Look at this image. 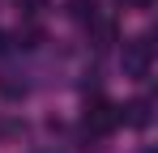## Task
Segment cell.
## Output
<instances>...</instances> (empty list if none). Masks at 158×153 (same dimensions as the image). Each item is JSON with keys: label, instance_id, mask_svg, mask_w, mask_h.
<instances>
[{"label": "cell", "instance_id": "obj_1", "mask_svg": "<svg viewBox=\"0 0 158 153\" xmlns=\"http://www.w3.org/2000/svg\"><path fill=\"white\" fill-rule=\"evenodd\" d=\"M120 124H124V119H120V106H115V102H107V98L85 102V132H90V140L111 136Z\"/></svg>", "mask_w": 158, "mask_h": 153}, {"label": "cell", "instance_id": "obj_2", "mask_svg": "<svg viewBox=\"0 0 158 153\" xmlns=\"http://www.w3.org/2000/svg\"><path fill=\"white\" fill-rule=\"evenodd\" d=\"M120 64H124V76L145 81L150 76V64H154V43L150 38H128L124 51H120Z\"/></svg>", "mask_w": 158, "mask_h": 153}, {"label": "cell", "instance_id": "obj_3", "mask_svg": "<svg viewBox=\"0 0 158 153\" xmlns=\"http://www.w3.org/2000/svg\"><path fill=\"white\" fill-rule=\"evenodd\" d=\"M120 119H128L132 128H145L150 124V98H132L128 106H120Z\"/></svg>", "mask_w": 158, "mask_h": 153}, {"label": "cell", "instance_id": "obj_4", "mask_svg": "<svg viewBox=\"0 0 158 153\" xmlns=\"http://www.w3.org/2000/svg\"><path fill=\"white\" fill-rule=\"evenodd\" d=\"M0 94H4L9 102H22V98H26V81H17V76L4 73V76H0Z\"/></svg>", "mask_w": 158, "mask_h": 153}, {"label": "cell", "instance_id": "obj_5", "mask_svg": "<svg viewBox=\"0 0 158 153\" xmlns=\"http://www.w3.org/2000/svg\"><path fill=\"white\" fill-rule=\"evenodd\" d=\"M69 13H73L77 22H98V13H94V4H85V0H73V4H69Z\"/></svg>", "mask_w": 158, "mask_h": 153}, {"label": "cell", "instance_id": "obj_6", "mask_svg": "<svg viewBox=\"0 0 158 153\" xmlns=\"http://www.w3.org/2000/svg\"><path fill=\"white\" fill-rule=\"evenodd\" d=\"M39 43H43V30H39V26L17 30V47H39Z\"/></svg>", "mask_w": 158, "mask_h": 153}, {"label": "cell", "instance_id": "obj_7", "mask_svg": "<svg viewBox=\"0 0 158 153\" xmlns=\"http://www.w3.org/2000/svg\"><path fill=\"white\" fill-rule=\"evenodd\" d=\"M22 4H26V13H30V17H34V13H43V9H47V4H43V0H22Z\"/></svg>", "mask_w": 158, "mask_h": 153}, {"label": "cell", "instance_id": "obj_8", "mask_svg": "<svg viewBox=\"0 0 158 153\" xmlns=\"http://www.w3.org/2000/svg\"><path fill=\"white\" fill-rule=\"evenodd\" d=\"M128 4H137V9H150V4H154V0H128Z\"/></svg>", "mask_w": 158, "mask_h": 153}, {"label": "cell", "instance_id": "obj_9", "mask_svg": "<svg viewBox=\"0 0 158 153\" xmlns=\"http://www.w3.org/2000/svg\"><path fill=\"white\" fill-rule=\"evenodd\" d=\"M4 47H9V38H4V34H0V51H4Z\"/></svg>", "mask_w": 158, "mask_h": 153}]
</instances>
